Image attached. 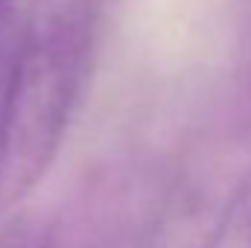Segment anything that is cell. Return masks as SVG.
<instances>
[{
	"label": "cell",
	"instance_id": "6da1fadb",
	"mask_svg": "<svg viewBox=\"0 0 251 248\" xmlns=\"http://www.w3.org/2000/svg\"><path fill=\"white\" fill-rule=\"evenodd\" d=\"M102 0L21 3L18 50L0 120V213L41 184L91 73Z\"/></svg>",
	"mask_w": 251,
	"mask_h": 248
},
{
	"label": "cell",
	"instance_id": "3957f363",
	"mask_svg": "<svg viewBox=\"0 0 251 248\" xmlns=\"http://www.w3.org/2000/svg\"><path fill=\"white\" fill-rule=\"evenodd\" d=\"M240 184L228 196H222L216 204H207V201L193 204V201H181V198L161 201L149 219V228L143 234L140 248H210L228 219V210L237 198Z\"/></svg>",
	"mask_w": 251,
	"mask_h": 248
},
{
	"label": "cell",
	"instance_id": "277c9868",
	"mask_svg": "<svg viewBox=\"0 0 251 248\" xmlns=\"http://www.w3.org/2000/svg\"><path fill=\"white\" fill-rule=\"evenodd\" d=\"M18 24H21V0H0V120L12 82V67H15Z\"/></svg>",
	"mask_w": 251,
	"mask_h": 248
},
{
	"label": "cell",
	"instance_id": "5b68a950",
	"mask_svg": "<svg viewBox=\"0 0 251 248\" xmlns=\"http://www.w3.org/2000/svg\"><path fill=\"white\" fill-rule=\"evenodd\" d=\"M41 225H29V222H15V225H6L0 231V248H32L35 246V237H38Z\"/></svg>",
	"mask_w": 251,
	"mask_h": 248
},
{
	"label": "cell",
	"instance_id": "7a4b0ae2",
	"mask_svg": "<svg viewBox=\"0 0 251 248\" xmlns=\"http://www.w3.org/2000/svg\"><path fill=\"white\" fill-rule=\"evenodd\" d=\"M155 207L128 178H100L41 225L32 248H140Z\"/></svg>",
	"mask_w": 251,
	"mask_h": 248
}]
</instances>
